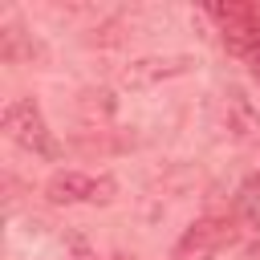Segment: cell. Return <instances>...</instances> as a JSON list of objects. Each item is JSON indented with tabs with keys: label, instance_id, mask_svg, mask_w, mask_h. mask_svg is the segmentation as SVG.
<instances>
[{
	"label": "cell",
	"instance_id": "cell-7",
	"mask_svg": "<svg viewBox=\"0 0 260 260\" xmlns=\"http://www.w3.org/2000/svg\"><path fill=\"white\" fill-rule=\"evenodd\" d=\"M248 69H252V77H256V81H260V45H256V53H252V57H248Z\"/></svg>",
	"mask_w": 260,
	"mask_h": 260
},
{
	"label": "cell",
	"instance_id": "cell-2",
	"mask_svg": "<svg viewBox=\"0 0 260 260\" xmlns=\"http://www.w3.org/2000/svg\"><path fill=\"white\" fill-rule=\"evenodd\" d=\"M114 183L110 179H93L85 171H57L45 183V195L53 203H93V199H110Z\"/></svg>",
	"mask_w": 260,
	"mask_h": 260
},
{
	"label": "cell",
	"instance_id": "cell-1",
	"mask_svg": "<svg viewBox=\"0 0 260 260\" xmlns=\"http://www.w3.org/2000/svg\"><path fill=\"white\" fill-rule=\"evenodd\" d=\"M4 130L16 146L32 150V154H45V158H57V142L45 126V114L32 98H12L4 106Z\"/></svg>",
	"mask_w": 260,
	"mask_h": 260
},
{
	"label": "cell",
	"instance_id": "cell-5",
	"mask_svg": "<svg viewBox=\"0 0 260 260\" xmlns=\"http://www.w3.org/2000/svg\"><path fill=\"white\" fill-rule=\"evenodd\" d=\"M240 215L248 219V223H260V171L244 183V191H240Z\"/></svg>",
	"mask_w": 260,
	"mask_h": 260
},
{
	"label": "cell",
	"instance_id": "cell-3",
	"mask_svg": "<svg viewBox=\"0 0 260 260\" xmlns=\"http://www.w3.org/2000/svg\"><path fill=\"white\" fill-rule=\"evenodd\" d=\"M228 240V219H199L183 240H179V248H175V260H203V256H211L219 244Z\"/></svg>",
	"mask_w": 260,
	"mask_h": 260
},
{
	"label": "cell",
	"instance_id": "cell-4",
	"mask_svg": "<svg viewBox=\"0 0 260 260\" xmlns=\"http://www.w3.org/2000/svg\"><path fill=\"white\" fill-rule=\"evenodd\" d=\"M187 69V61L183 57H150V61H134L130 69H126V85H146V81H158V77H175V73H183Z\"/></svg>",
	"mask_w": 260,
	"mask_h": 260
},
{
	"label": "cell",
	"instance_id": "cell-6",
	"mask_svg": "<svg viewBox=\"0 0 260 260\" xmlns=\"http://www.w3.org/2000/svg\"><path fill=\"white\" fill-rule=\"evenodd\" d=\"M69 260H98V252L89 248L85 236H69Z\"/></svg>",
	"mask_w": 260,
	"mask_h": 260
}]
</instances>
